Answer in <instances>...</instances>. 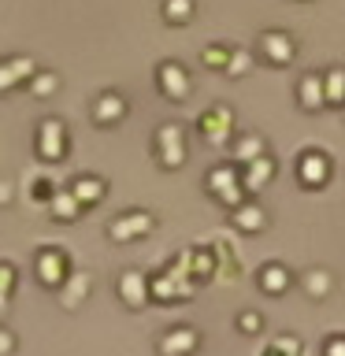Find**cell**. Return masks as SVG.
<instances>
[{
    "instance_id": "1",
    "label": "cell",
    "mask_w": 345,
    "mask_h": 356,
    "mask_svg": "<svg viewBox=\"0 0 345 356\" xmlns=\"http://www.w3.org/2000/svg\"><path fill=\"white\" fill-rule=\"evenodd\" d=\"M208 193L211 197H219L227 208H238L241 204V171H238V163H219V167H211L208 171Z\"/></svg>"
},
{
    "instance_id": "2",
    "label": "cell",
    "mask_w": 345,
    "mask_h": 356,
    "mask_svg": "<svg viewBox=\"0 0 345 356\" xmlns=\"http://www.w3.org/2000/svg\"><path fill=\"white\" fill-rule=\"evenodd\" d=\"M33 138H38V156L41 160H63L67 152V145H71V138H67V127L56 115H45L41 122H38V134H33Z\"/></svg>"
},
{
    "instance_id": "3",
    "label": "cell",
    "mask_w": 345,
    "mask_h": 356,
    "mask_svg": "<svg viewBox=\"0 0 345 356\" xmlns=\"http://www.w3.org/2000/svg\"><path fill=\"white\" fill-rule=\"evenodd\" d=\"M156 160H160L163 167H178V163H186V134L178 122H163L160 130H156Z\"/></svg>"
},
{
    "instance_id": "4",
    "label": "cell",
    "mask_w": 345,
    "mask_h": 356,
    "mask_svg": "<svg viewBox=\"0 0 345 356\" xmlns=\"http://www.w3.org/2000/svg\"><path fill=\"white\" fill-rule=\"evenodd\" d=\"M197 130H200V138L211 141V145H227V141H230V134H234V111H230L227 104L208 108L204 115H200Z\"/></svg>"
},
{
    "instance_id": "5",
    "label": "cell",
    "mask_w": 345,
    "mask_h": 356,
    "mask_svg": "<svg viewBox=\"0 0 345 356\" xmlns=\"http://www.w3.org/2000/svg\"><path fill=\"white\" fill-rule=\"evenodd\" d=\"M156 227V219L149 216V211H141V208H130V211H122V216H115L108 222V234L115 241H134V238H145Z\"/></svg>"
},
{
    "instance_id": "6",
    "label": "cell",
    "mask_w": 345,
    "mask_h": 356,
    "mask_svg": "<svg viewBox=\"0 0 345 356\" xmlns=\"http://www.w3.org/2000/svg\"><path fill=\"white\" fill-rule=\"evenodd\" d=\"M330 156L323 152V149H305L297 156V178H300V186H308V189H316L323 186L330 178Z\"/></svg>"
},
{
    "instance_id": "7",
    "label": "cell",
    "mask_w": 345,
    "mask_h": 356,
    "mask_svg": "<svg viewBox=\"0 0 345 356\" xmlns=\"http://www.w3.org/2000/svg\"><path fill=\"white\" fill-rule=\"evenodd\" d=\"M256 52H260L267 63L282 67V63L294 60L297 44H294V38H289L286 30H264V33H260V41H256Z\"/></svg>"
},
{
    "instance_id": "8",
    "label": "cell",
    "mask_w": 345,
    "mask_h": 356,
    "mask_svg": "<svg viewBox=\"0 0 345 356\" xmlns=\"http://www.w3.org/2000/svg\"><path fill=\"white\" fill-rule=\"evenodd\" d=\"M156 82H160V93L167 100H186L189 97V71L178 60H163L156 67Z\"/></svg>"
},
{
    "instance_id": "9",
    "label": "cell",
    "mask_w": 345,
    "mask_h": 356,
    "mask_svg": "<svg viewBox=\"0 0 345 356\" xmlns=\"http://www.w3.org/2000/svg\"><path fill=\"white\" fill-rule=\"evenodd\" d=\"M67 252L63 249H52V245H45V249H38V260H33V267H38V275H41V282L45 286H63L67 282Z\"/></svg>"
},
{
    "instance_id": "10",
    "label": "cell",
    "mask_w": 345,
    "mask_h": 356,
    "mask_svg": "<svg viewBox=\"0 0 345 356\" xmlns=\"http://www.w3.org/2000/svg\"><path fill=\"white\" fill-rule=\"evenodd\" d=\"M127 115V97L115 93V89H104V93L93 97V119L100 127H115V122Z\"/></svg>"
},
{
    "instance_id": "11",
    "label": "cell",
    "mask_w": 345,
    "mask_h": 356,
    "mask_svg": "<svg viewBox=\"0 0 345 356\" xmlns=\"http://www.w3.org/2000/svg\"><path fill=\"white\" fill-rule=\"evenodd\" d=\"M71 197L78 200V208H93L97 200H104V193H108V182L100 175H78L71 186Z\"/></svg>"
},
{
    "instance_id": "12",
    "label": "cell",
    "mask_w": 345,
    "mask_h": 356,
    "mask_svg": "<svg viewBox=\"0 0 345 356\" xmlns=\"http://www.w3.org/2000/svg\"><path fill=\"white\" fill-rule=\"evenodd\" d=\"M33 71H38V63H33L30 56H11V60H0V93L11 89V86L30 82Z\"/></svg>"
},
{
    "instance_id": "13",
    "label": "cell",
    "mask_w": 345,
    "mask_h": 356,
    "mask_svg": "<svg viewBox=\"0 0 345 356\" xmlns=\"http://www.w3.org/2000/svg\"><path fill=\"white\" fill-rule=\"evenodd\" d=\"M271 175H275V160H271V156H260V160L245 163L241 189H245V193H256V189H264L267 182H271Z\"/></svg>"
},
{
    "instance_id": "14",
    "label": "cell",
    "mask_w": 345,
    "mask_h": 356,
    "mask_svg": "<svg viewBox=\"0 0 345 356\" xmlns=\"http://www.w3.org/2000/svg\"><path fill=\"white\" fill-rule=\"evenodd\" d=\"M193 345H197V330L175 327V330H167L160 338V353L163 356H186V353H193Z\"/></svg>"
},
{
    "instance_id": "15",
    "label": "cell",
    "mask_w": 345,
    "mask_h": 356,
    "mask_svg": "<svg viewBox=\"0 0 345 356\" xmlns=\"http://www.w3.org/2000/svg\"><path fill=\"white\" fill-rule=\"evenodd\" d=\"M119 293H122V300H127L130 308H141L145 297H149V278H145L141 271H127L119 278Z\"/></svg>"
},
{
    "instance_id": "16",
    "label": "cell",
    "mask_w": 345,
    "mask_h": 356,
    "mask_svg": "<svg viewBox=\"0 0 345 356\" xmlns=\"http://www.w3.org/2000/svg\"><path fill=\"white\" fill-rule=\"evenodd\" d=\"M297 100H300V108H308V111H316L327 104V97H323V74H305L297 82Z\"/></svg>"
},
{
    "instance_id": "17",
    "label": "cell",
    "mask_w": 345,
    "mask_h": 356,
    "mask_svg": "<svg viewBox=\"0 0 345 356\" xmlns=\"http://www.w3.org/2000/svg\"><path fill=\"white\" fill-rule=\"evenodd\" d=\"M260 156H267V141L260 134H241V138L234 141V163H252V160H260Z\"/></svg>"
},
{
    "instance_id": "18",
    "label": "cell",
    "mask_w": 345,
    "mask_h": 356,
    "mask_svg": "<svg viewBox=\"0 0 345 356\" xmlns=\"http://www.w3.org/2000/svg\"><path fill=\"white\" fill-rule=\"evenodd\" d=\"M230 219H234V227L245 230V234H252V230H264V208L260 204H238V208H230Z\"/></svg>"
},
{
    "instance_id": "19",
    "label": "cell",
    "mask_w": 345,
    "mask_h": 356,
    "mask_svg": "<svg viewBox=\"0 0 345 356\" xmlns=\"http://www.w3.org/2000/svg\"><path fill=\"white\" fill-rule=\"evenodd\" d=\"M49 208H52V219H63V222H71L82 216V208H78V200L71 197V189H56L52 200H49Z\"/></svg>"
},
{
    "instance_id": "20",
    "label": "cell",
    "mask_w": 345,
    "mask_h": 356,
    "mask_svg": "<svg viewBox=\"0 0 345 356\" xmlns=\"http://www.w3.org/2000/svg\"><path fill=\"white\" fill-rule=\"evenodd\" d=\"M286 286H289V271L282 264H264V271H260V289L264 293H286Z\"/></svg>"
},
{
    "instance_id": "21",
    "label": "cell",
    "mask_w": 345,
    "mask_h": 356,
    "mask_svg": "<svg viewBox=\"0 0 345 356\" xmlns=\"http://www.w3.org/2000/svg\"><path fill=\"white\" fill-rule=\"evenodd\" d=\"M323 97L327 104H345V67H330L323 74Z\"/></svg>"
},
{
    "instance_id": "22",
    "label": "cell",
    "mask_w": 345,
    "mask_h": 356,
    "mask_svg": "<svg viewBox=\"0 0 345 356\" xmlns=\"http://www.w3.org/2000/svg\"><path fill=\"white\" fill-rule=\"evenodd\" d=\"M300 286H305V293H308V297H316V300H323V297L330 293L334 278H330L327 271H323V267H312V271H308L305 278H300Z\"/></svg>"
},
{
    "instance_id": "23",
    "label": "cell",
    "mask_w": 345,
    "mask_h": 356,
    "mask_svg": "<svg viewBox=\"0 0 345 356\" xmlns=\"http://www.w3.org/2000/svg\"><path fill=\"white\" fill-rule=\"evenodd\" d=\"M26 86H30V93H33V97H52V93H56V86H60V74H56V71H41V67H38Z\"/></svg>"
},
{
    "instance_id": "24",
    "label": "cell",
    "mask_w": 345,
    "mask_h": 356,
    "mask_svg": "<svg viewBox=\"0 0 345 356\" xmlns=\"http://www.w3.org/2000/svg\"><path fill=\"white\" fill-rule=\"evenodd\" d=\"M230 52L227 44H208L204 52H200V60H204V67H216V71H227V63H230Z\"/></svg>"
},
{
    "instance_id": "25",
    "label": "cell",
    "mask_w": 345,
    "mask_h": 356,
    "mask_svg": "<svg viewBox=\"0 0 345 356\" xmlns=\"http://www.w3.org/2000/svg\"><path fill=\"white\" fill-rule=\"evenodd\" d=\"M193 15V0H163V19L167 22H186Z\"/></svg>"
},
{
    "instance_id": "26",
    "label": "cell",
    "mask_w": 345,
    "mask_h": 356,
    "mask_svg": "<svg viewBox=\"0 0 345 356\" xmlns=\"http://www.w3.org/2000/svg\"><path fill=\"white\" fill-rule=\"evenodd\" d=\"M67 278H71V275H67ZM86 286H89V278H86V275H74V278H71V289H63V293H67V305H78V300H82V293H86Z\"/></svg>"
},
{
    "instance_id": "27",
    "label": "cell",
    "mask_w": 345,
    "mask_h": 356,
    "mask_svg": "<svg viewBox=\"0 0 345 356\" xmlns=\"http://www.w3.org/2000/svg\"><path fill=\"white\" fill-rule=\"evenodd\" d=\"M323 356H345V334H330L323 341Z\"/></svg>"
},
{
    "instance_id": "28",
    "label": "cell",
    "mask_w": 345,
    "mask_h": 356,
    "mask_svg": "<svg viewBox=\"0 0 345 356\" xmlns=\"http://www.w3.org/2000/svg\"><path fill=\"white\" fill-rule=\"evenodd\" d=\"M227 71H230V74H245V71H249V52H238V49H234Z\"/></svg>"
},
{
    "instance_id": "29",
    "label": "cell",
    "mask_w": 345,
    "mask_h": 356,
    "mask_svg": "<svg viewBox=\"0 0 345 356\" xmlns=\"http://www.w3.org/2000/svg\"><path fill=\"white\" fill-rule=\"evenodd\" d=\"M238 327H241L245 334H256V330L264 327V319L256 316V312H241V316H238Z\"/></svg>"
},
{
    "instance_id": "30",
    "label": "cell",
    "mask_w": 345,
    "mask_h": 356,
    "mask_svg": "<svg viewBox=\"0 0 345 356\" xmlns=\"http://www.w3.org/2000/svg\"><path fill=\"white\" fill-rule=\"evenodd\" d=\"M11 286H15V267H11V264H0V293H4V300H8V293H11Z\"/></svg>"
},
{
    "instance_id": "31",
    "label": "cell",
    "mask_w": 345,
    "mask_h": 356,
    "mask_svg": "<svg viewBox=\"0 0 345 356\" xmlns=\"http://www.w3.org/2000/svg\"><path fill=\"white\" fill-rule=\"evenodd\" d=\"M11 345H15V338H11V334H8V330H0V353H8V349H11Z\"/></svg>"
},
{
    "instance_id": "32",
    "label": "cell",
    "mask_w": 345,
    "mask_h": 356,
    "mask_svg": "<svg viewBox=\"0 0 345 356\" xmlns=\"http://www.w3.org/2000/svg\"><path fill=\"white\" fill-rule=\"evenodd\" d=\"M8 197H11V186H0V200L8 204Z\"/></svg>"
}]
</instances>
